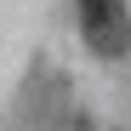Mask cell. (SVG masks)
<instances>
[{"label":"cell","instance_id":"cell-1","mask_svg":"<svg viewBox=\"0 0 131 131\" xmlns=\"http://www.w3.org/2000/svg\"><path fill=\"white\" fill-rule=\"evenodd\" d=\"M80 34L97 57H125L131 51V12L125 0H80Z\"/></svg>","mask_w":131,"mask_h":131}]
</instances>
